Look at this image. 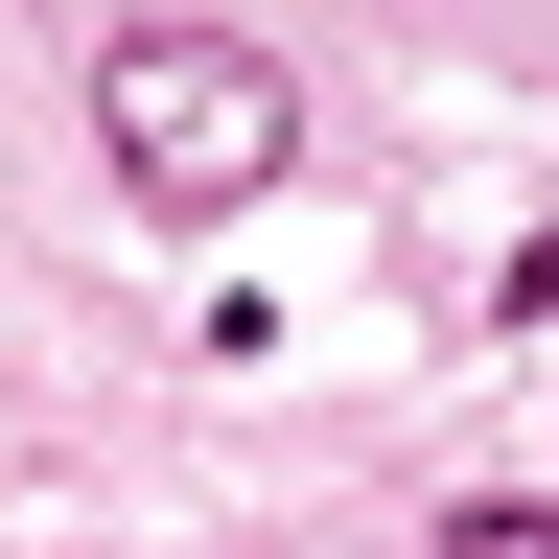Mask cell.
I'll list each match as a JSON object with an SVG mask.
<instances>
[{"instance_id": "cell-1", "label": "cell", "mask_w": 559, "mask_h": 559, "mask_svg": "<svg viewBox=\"0 0 559 559\" xmlns=\"http://www.w3.org/2000/svg\"><path fill=\"white\" fill-rule=\"evenodd\" d=\"M94 164L164 210V234H234V210L304 164V70L257 24H117L94 47Z\"/></svg>"}, {"instance_id": "cell-2", "label": "cell", "mask_w": 559, "mask_h": 559, "mask_svg": "<svg viewBox=\"0 0 559 559\" xmlns=\"http://www.w3.org/2000/svg\"><path fill=\"white\" fill-rule=\"evenodd\" d=\"M443 559H559V489H466V513H443Z\"/></svg>"}]
</instances>
